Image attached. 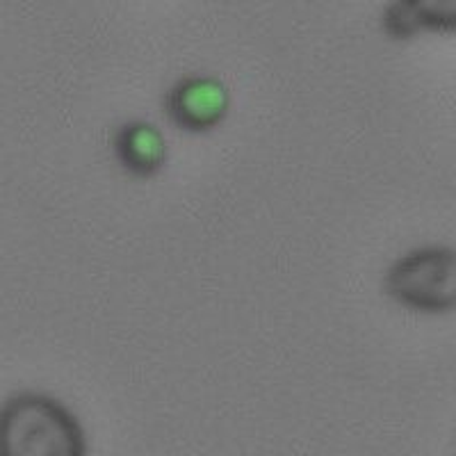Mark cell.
Instances as JSON below:
<instances>
[{"label": "cell", "mask_w": 456, "mask_h": 456, "mask_svg": "<svg viewBox=\"0 0 456 456\" xmlns=\"http://www.w3.org/2000/svg\"><path fill=\"white\" fill-rule=\"evenodd\" d=\"M0 452L5 456H83L85 431L76 415L42 393H19L3 406Z\"/></svg>", "instance_id": "obj_1"}, {"label": "cell", "mask_w": 456, "mask_h": 456, "mask_svg": "<svg viewBox=\"0 0 456 456\" xmlns=\"http://www.w3.org/2000/svg\"><path fill=\"white\" fill-rule=\"evenodd\" d=\"M231 110V92L219 78L190 76L178 80L165 96V112L178 130L210 133L224 124Z\"/></svg>", "instance_id": "obj_3"}, {"label": "cell", "mask_w": 456, "mask_h": 456, "mask_svg": "<svg viewBox=\"0 0 456 456\" xmlns=\"http://www.w3.org/2000/svg\"><path fill=\"white\" fill-rule=\"evenodd\" d=\"M114 156L135 178L158 176L167 165V146L165 135L160 128L149 121H128L121 126L114 135Z\"/></svg>", "instance_id": "obj_4"}, {"label": "cell", "mask_w": 456, "mask_h": 456, "mask_svg": "<svg viewBox=\"0 0 456 456\" xmlns=\"http://www.w3.org/2000/svg\"><path fill=\"white\" fill-rule=\"evenodd\" d=\"M384 290L395 304L425 315L456 311V249L418 247L395 260L386 272Z\"/></svg>", "instance_id": "obj_2"}, {"label": "cell", "mask_w": 456, "mask_h": 456, "mask_svg": "<svg viewBox=\"0 0 456 456\" xmlns=\"http://www.w3.org/2000/svg\"><path fill=\"white\" fill-rule=\"evenodd\" d=\"M381 23L386 35L399 42L418 32H456V0H395Z\"/></svg>", "instance_id": "obj_5"}]
</instances>
